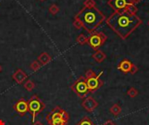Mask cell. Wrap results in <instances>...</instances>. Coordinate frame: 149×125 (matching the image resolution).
<instances>
[{"mask_svg":"<svg viewBox=\"0 0 149 125\" xmlns=\"http://www.w3.org/2000/svg\"><path fill=\"white\" fill-rule=\"evenodd\" d=\"M142 0H129V2L131 3H134V4H136V3H139L140 2H141Z\"/></svg>","mask_w":149,"mask_h":125,"instance_id":"cell-27","label":"cell"},{"mask_svg":"<svg viewBox=\"0 0 149 125\" xmlns=\"http://www.w3.org/2000/svg\"><path fill=\"white\" fill-rule=\"evenodd\" d=\"M51 60H52V57L47 52L41 53L38 57V62L41 64V66L48 64L51 62Z\"/></svg>","mask_w":149,"mask_h":125,"instance_id":"cell-13","label":"cell"},{"mask_svg":"<svg viewBox=\"0 0 149 125\" xmlns=\"http://www.w3.org/2000/svg\"><path fill=\"white\" fill-rule=\"evenodd\" d=\"M74 18H78L83 23L84 29L92 33L106 20L105 15L96 7L86 8L83 7L82 10L75 16Z\"/></svg>","mask_w":149,"mask_h":125,"instance_id":"cell-2","label":"cell"},{"mask_svg":"<svg viewBox=\"0 0 149 125\" xmlns=\"http://www.w3.org/2000/svg\"><path fill=\"white\" fill-rule=\"evenodd\" d=\"M138 70H139V68H138V67H137V66H136L135 64H132V67H131V70H130V73L134 75V74H135V73H136V72H137Z\"/></svg>","mask_w":149,"mask_h":125,"instance_id":"cell-25","label":"cell"},{"mask_svg":"<svg viewBox=\"0 0 149 125\" xmlns=\"http://www.w3.org/2000/svg\"><path fill=\"white\" fill-rule=\"evenodd\" d=\"M103 125H116L113 121H111V120H108V121H107L105 124Z\"/></svg>","mask_w":149,"mask_h":125,"instance_id":"cell-26","label":"cell"},{"mask_svg":"<svg viewBox=\"0 0 149 125\" xmlns=\"http://www.w3.org/2000/svg\"><path fill=\"white\" fill-rule=\"evenodd\" d=\"M106 57H107L106 54L102 50H96L95 52L93 54V58L97 63H102L106 59Z\"/></svg>","mask_w":149,"mask_h":125,"instance_id":"cell-14","label":"cell"},{"mask_svg":"<svg viewBox=\"0 0 149 125\" xmlns=\"http://www.w3.org/2000/svg\"><path fill=\"white\" fill-rule=\"evenodd\" d=\"M124 12H127V14H130V15H136V13L138 12V8L136 7L135 4L129 3Z\"/></svg>","mask_w":149,"mask_h":125,"instance_id":"cell-15","label":"cell"},{"mask_svg":"<svg viewBox=\"0 0 149 125\" xmlns=\"http://www.w3.org/2000/svg\"><path fill=\"white\" fill-rule=\"evenodd\" d=\"M76 41H77V43H78L79 44L84 45V44H87V42H88V37H86V36L84 35V34H80V35H79V37H77Z\"/></svg>","mask_w":149,"mask_h":125,"instance_id":"cell-18","label":"cell"},{"mask_svg":"<svg viewBox=\"0 0 149 125\" xmlns=\"http://www.w3.org/2000/svg\"><path fill=\"white\" fill-rule=\"evenodd\" d=\"M12 78L17 84H22L27 79V75L21 69H17L12 75Z\"/></svg>","mask_w":149,"mask_h":125,"instance_id":"cell-11","label":"cell"},{"mask_svg":"<svg viewBox=\"0 0 149 125\" xmlns=\"http://www.w3.org/2000/svg\"><path fill=\"white\" fill-rule=\"evenodd\" d=\"M106 23L120 38L127 39L142 23V20L137 15L113 12L106 19Z\"/></svg>","mask_w":149,"mask_h":125,"instance_id":"cell-1","label":"cell"},{"mask_svg":"<svg viewBox=\"0 0 149 125\" xmlns=\"http://www.w3.org/2000/svg\"><path fill=\"white\" fill-rule=\"evenodd\" d=\"M76 125H95L93 124V122L91 120L90 117H84L78 124H76Z\"/></svg>","mask_w":149,"mask_h":125,"instance_id":"cell-19","label":"cell"},{"mask_svg":"<svg viewBox=\"0 0 149 125\" xmlns=\"http://www.w3.org/2000/svg\"><path fill=\"white\" fill-rule=\"evenodd\" d=\"M40 1H45V0H40Z\"/></svg>","mask_w":149,"mask_h":125,"instance_id":"cell-31","label":"cell"},{"mask_svg":"<svg viewBox=\"0 0 149 125\" xmlns=\"http://www.w3.org/2000/svg\"><path fill=\"white\" fill-rule=\"evenodd\" d=\"M132 64H133V63H132L131 61H129V60H127V59H123V60L120 63V64L118 65L117 68H118L119 70L122 71L123 73L127 74V73H129L130 70H131Z\"/></svg>","mask_w":149,"mask_h":125,"instance_id":"cell-12","label":"cell"},{"mask_svg":"<svg viewBox=\"0 0 149 125\" xmlns=\"http://www.w3.org/2000/svg\"><path fill=\"white\" fill-rule=\"evenodd\" d=\"M107 40V37L103 32L99 31H93L90 33V36L88 37V42L87 44L94 50H99Z\"/></svg>","mask_w":149,"mask_h":125,"instance_id":"cell-7","label":"cell"},{"mask_svg":"<svg viewBox=\"0 0 149 125\" xmlns=\"http://www.w3.org/2000/svg\"><path fill=\"white\" fill-rule=\"evenodd\" d=\"M73 26L77 29V30H81L84 28L83 26V23H81L80 20H79L78 18H74V21H73Z\"/></svg>","mask_w":149,"mask_h":125,"instance_id":"cell-24","label":"cell"},{"mask_svg":"<svg viewBox=\"0 0 149 125\" xmlns=\"http://www.w3.org/2000/svg\"><path fill=\"white\" fill-rule=\"evenodd\" d=\"M0 125H4V122L3 120H0Z\"/></svg>","mask_w":149,"mask_h":125,"instance_id":"cell-29","label":"cell"},{"mask_svg":"<svg viewBox=\"0 0 149 125\" xmlns=\"http://www.w3.org/2000/svg\"><path fill=\"white\" fill-rule=\"evenodd\" d=\"M13 110L21 117H24L28 112V101L24 98L17 100L12 106Z\"/></svg>","mask_w":149,"mask_h":125,"instance_id":"cell-9","label":"cell"},{"mask_svg":"<svg viewBox=\"0 0 149 125\" xmlns=\"http://www.w3.org/2000/svg\"><path fill=\"white\" fill-rule=\"evenodd\" d=\"M35 84H34V82L33 81H31V80H26L24 83V88L26 90H28V91H32V90L35 88Z\"/></svg>","mask_w":149,"mask_h":125,"instance_id":"cell-17","label":"cell"},{"mask_svg":"<svg viewBox=\"0 0 149 125\" xmlns=\"http://www.w3.org/2000/svg\"></svg>","mask_w":149,"mask_h":125,"instance_id":"cell-32","label":"cell"},{"mask_svg":"<svg viewBox=\"0 0 149 125\" xmlns=\"http://www.w3.org/2000/svg\"><path fill=\"white\" fill-rule=\"evenodd\" d=\"M58 11H59V7L56 4H52L49 8V12L52 15H56L58 13Z\"/></svg>","mask_w":149,"mask_h":125,"instance_id":"cell-22","label":"cell"},{"mask_svg":"<svg viewBox=\"0 0 149 125\" xmlns=\"http://www.w3.org/2000/svg\"><path fill=\"white\" fill-rule=\"evenodd\" d=\"M127 96H129L130 97L134 98V97H136L138 96L139 91H138V90H137V89H135L134 87H131V88L127 90Z\"/></svg>","mask_w":149,"mask_h":125,"instance_id":"cell-20","label":"cell"},{"mask_svg":"<svg viewBox=\"0 0 149 125\" xmlns=\"http://www.w3.org/2000/svg\"><path fill=\"white\" fill-rule=\"evenodd\" d=\"M71 89L79 98H86L87 95L90 93L84 76H81L80 77H79L72 84Z\"/></svg>","mask_w":149,"mask_h":125,"instance_id":"cell-6","label":"cell"},{"mask_svg":"<svg viewBox=\"0 0 149 125\" xmlns=\"http://www.w3.org/2000/svg\"><path fill=\"white\" fill-rule=\"evenodd\" d=\"M32 125H44L40 121H36L35 123H33V124Z\"/></svg>","mask_w":149,"mask_h":125,"instance_id":"cell-28","label":"cell"},{"mask_svg":"<svg viewBox=\"0 0 149 125\" xmlns=\"http://www.w3.org/2000/svg\"><path fill=\"white\" fill-rule=\"evenodd\" d=\"M1 71H2V66L0 65V72H1Z\"/></svg>","mask_w":149,"mask_h":125,"instance_id":"cell-30","label":"cell"},{"mask_svg":"<svg viewBox=\"0 0 149 125\" xmlns=\"http://www.w3.org/2000/svg\"><path fill=\"white\" fill-rule=\"evenodd\" d=\"M102 75L103 71H101L99 75H96V73L93 70H88L86 72L84 77L90 93H94L103 85V82L100 81V77Z\"/></svg>","mask_w":149,"mask_h":125,"instance_id":"cell-4","label":"cell"},{"mask_svg":"<svg viewBox=\"0 0 149 125\" xmlns=\"http://www.w3.org/2000/svg\"><path fill=\"white\" fill-rule=\"evenodd\" d=\"M129 0H108V5L114 10V12H124Z\"/></svg>","mask_w":149,"mask_h":125,"instance_id":"cell-8","label":"cell"},{"mask_svg":"<svg viewBox=\"0 0 149 125\" xmlns=\"http://www.w3.org/2000/svg\"><path fill=\"white\" fill-rule=\"evenodd\" d=\"M84 7H86V8H93V7H96V2L94 0H85V2H84Z\"/></svg>","mask_w":149,"mask_h":125,"instance_id":"cell-23","label":"cell"},{"mask_svg":"<svg viewBox=\"0 0 149 125\" xmlns=\"http://www.w3.org/2000/svg\"><path fill=\"white\" fill-rule=\"evenodd\" d=\"M81 105H82V107L87 112H90L91 113V112H93L99 106V104H98V102L93 97H86L83 100Z\"/></svg>","mask_w":149,"mask_h":125,"instance_id":"cell-10","label":"cell"},{"mask_svg":"<svg viewBox=\"0 0 149 125\" xmlns=\"http://www.w3.org/2000/svg\"><path fill=\"white\" fill-rule=\"evenodd\" d=\"M109 110H110L111 114H113L114 117H118V116L120 114V112H121V108H120V106L119 104H113V105L110 108Z\"/></svg>","mask_w":149,"mask_h":125,"instance_id":"cell-16","label":"cell"},{"mask_svg":"<svg viewBox=\"0 0 149 125\" xmlns=\"http://www.w3.org/2000/svg\"><path fill=\"white\" fill-rule=\"evenodd\" d=\"M45 119L49 125H67L70 117L65 110L56 106L46 115Z\"/></svg>","mask_w":149,"mask_h":125,"instance_id":"cell-3","label":"cell"},{"mask_svg":"<svg viewBox=\"0 0 149 125\" xmlns=\"http://www.w3.org/2000/svg\"><path fill=\"white\" fill-rule=\"evenodd\" d=\"M30 68H31L33 71H37V70H38L41 68V64L38 62V60H35V61H33V62L31 64Z\"/></svg>","mask_w":149,"mask_h":125,"instance_id":"cell-21","label":"cell"},{"mask_svg":"<svg viewBox=\"0 0 149 125\" xmlns=\"http://www.w3.org/2000/svg\"><path fill=\"white\" fill-rule=\"evenodd\" d=\"M45 109V103L37 96L33 95L28 101V112L31 116L32 123H35L37 116Z\"/></svg>","mask_w":149,"mask_h":125,"instance_id":"cell-5","label":"cell"}]
</instances>
